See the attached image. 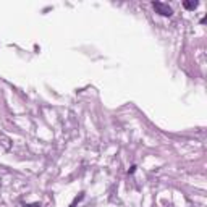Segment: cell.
<instances>
[{"label":"cell","mask_w":207,"mask_h":207,"mask_svg":"<svg viewBox=\"0 0 207 207\" xmlns=\"http://www.w3.org/2000/svg\"><path fill=\"white\" fill-rule=\"evenodd\" d=\"M152 7H154L155 13H159L160 16L170 18V16L173 15V10H172V7L168 5V3H164V2H152Z\"/></svg>","instance_id":"1"},{"label":"cell","mask_w":207,"mask_h":207,"mask_svg":"<svg viewBox=\"0 0 207 207\" xmlns=\"http://www.w3.org/2000/svg\"><path fill=\"white\" fill-rule=\"evenodd\" d=\"M183 7L186 10H194V8L199 7V2H183Z\"/></svg>","instance_id":"2"},{"label":"cell","mask_w":207,"mask_h":207,"mask_svg":"<svg viewBox=\"0 0 207 207\" xmlns=\"http://www.w3.org/2000/svg\"><path fill=\"white\" fill-rule=\"evenodd\" d=\"M26 207H41L39 202H34V204H29V205H26Z\"/></svg>","instance_id":"3"},{"label":"cell","mask_w":207,"mask_h":207,"mask_svg":"<svg viewBox=\"0 0 207 207\" xmlns=\"http://www.w3.org/2000/svg\"><path fill=\"white\" fill-rule=\"evenodd\" d=\"M134 170H136V165H133V167L129 168V173H134Z\"/></svg>","instance_id":"4"}]
</instances>
